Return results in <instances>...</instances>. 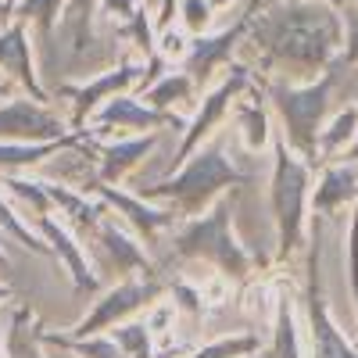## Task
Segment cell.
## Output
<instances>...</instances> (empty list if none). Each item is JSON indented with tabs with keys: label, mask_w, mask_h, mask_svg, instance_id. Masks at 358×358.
I'll list each match as a JSON object with an SVG mask.
<instances>
[{
	"label": "cell",
	"mask_w": 358,
	"mask_h": 358,
	"mask_svg": "<svg viewBox=\"0 0 358 358\" xmlns=\"http://www.w3.org/2000/svg\"><path fill=\"white\" fill-rule=\"evenodd\" d=\"M97 0H72L65 8V29L76 36V47L86 43V29H90V15H94Z\"/></svg>",
	"instance_id": "obj_34"
},
{
	"label": "cell",
	"mask_w": 358,
	"mask_h": 358,
	"mask_svg": "<svg viewBox=\"0 0 358 358\" xmlns=\"http://www.w3.org/2000/svg\"><path fill=\"white\" fill-rule=\"evenodd\" d=\"M0 358H8V355H4V348H0Z\"/></svg>",
	"instance_id": "obj_46"
},
{
	"label": "cell",
	"mask_w": 358,
	"mask_h": 358,
	"mask_svg": "<svg viewBox=\"0 0 358 358\" xmlns=\"http://www.w3.org/2000/svg\"><path fill=\"white\" fill-rule=\"evenodd\" d=\"M251 355H258L255 334H229V337H219L212 344L197 348L190 358H251Z\"/></svg>",
	"instance_id": "obj_30"
},
{
	"label": "cell",
	"mask_w": 358,
	"mask_h": 358,
	"mask_svg": "<svg viewBox=\"0 0 358 358\" xmlns=\"http://www.w3.org/2000/svg\"><path fill=\"white\" fill-rule=\"evenodd\" d=\"M43 344L50 348H65L79 358H129L122 348H118L115 337L94 334V337H69V334H43Z\"/></svg>",
	"instance_id": "obj_23"
},
{
	"label": "cell",
	"mask_w": 358,
	"mask_h": 358,
	"mask_svg": "<svg viewBox=\"0 0 358 358\" xmlns=\"http://www.w3.org/2000/svg\"><path fill=\"white\" fill-rule=\"evenodd\" d=\"M158 140H162L158 133H136L129 140L104 143L97 151V179H104V183H118L126 172L143 165V158L158 147Z\"/></svg>",
	"instance_id": "obj_17"
},
{
	"label": "cell",
	"mask_w": 358,
	"mask_h": 358,
	"mask_svg": "<svg viewBox=\"0 0 358 358\" xmlns=\"http://www.w3.org/2000/svg\"><path fill=\"white\" fill-rule=\"evenodd\" d=\"M248 183H251V176L241 172L236 162L226 155V136H212L172 176L158 179V183H140L136 194L143 201H155V204L158 201L176 204L183 219H197L222 197L226 187H248Z\"/></svg>",
	"instance_id": "obj_3"
},
{
	"label": "cell",
	"mask_w": 358,
	"mask_h": 358,
	"mask_svg": "<svg viewBox=\"0 0 358 358\" xmlns=\"http://www.w3.org/2000/svg\"><path fill=\"white\" fill-rule=\"evenodd\" d=\"M0 273H8V258H4V251H0Z\"/></svg>",
	"instance_id": "obj_44"
},
{
	"label": "cell",
	"mask_w": 358,
	"mask_h": 358,
	"mask_svg": "<svg viewBox=\"0 0 358 358\" xmlns=\"http://www.w3.org/2000/svg\"><path fill=\"white\" fill-rule=\"evenodd\" d=\"M36 229H40L43 241L54 248V255L65 262V268H69V276H72L76 290H79V294H97V290H101V280L94 276V268H90L83 248L69 236V229H65L62 222H54L50 215H36Z\"/></svg>",
	"instance_id": "obj_15"
},
{
	"label": "cell",
	"mask_w": 358,
	"mask_h": 358,
	"mask_svg": "<svg viewBox=\"0 0 358 358\" xmlns=\"http://www.w3.org/2000/svg\"><path fill=\"white\" fill-rule=\"evenodd\" d=\"M344 162H351V165L358 169V136H355V140L348 143V151H344Z\"/></svg>",
	"instance_id": "obj_39"
},
{
	"label": "cell",
	"mask_w": 358,
	"mask_h": 358,
	"mask_svg": "<svg viewBox=\"0 0 358 358\" xmlns=\"http://www.w3.org/2000/svg\"><path fill=\"white\" fill-rule=\"evenodd\" d=\"M251 40L287 76H315L341 57L344 15L330 0H280L251 18Z\"/></svg>",
	"instance_id": "obj_1"
},
{
	"label": "cell",
	"mask_w": 358,
	"mask_h": 358,
	"mask_svg": "<svg viewBox=\"0 0 358 358\" xmlns=\"http://www.w3.org/2000/svg\"><path fill=\"white\" fill-rule=\"evenodd\" d=\"M47 183V179H43ZM47 194L54 201L57 212H65L69 222H76L83 233H94L101 226V219L108 215V201H86V190H69V187H57V183H47Z\"/></svg>",
	"instance_id": "obj_20"
},
{
	"label": "cell",
	"mask_w": 358,
	"mask_h": 358,
	"mask_svg": "<svg viewBox=\"0 0 358 358\" xmlns=\"http://www.w3.org/2000/svg\"><path fill=\"white\" fill-rule=\"evenodd\" d=\"M101 11L118 18V22H133V15L140 11V0H97Z\"/></svg>",
	"instance_id": "obj_38"
},
{
	"label": "cell",
	"mask_w": 358,
	"mask_h": 358,
	"mask_svg": "<svg viewBox=\"0 0 358 358\" xmlns=\"http://www.w3.org/2000/svg\"><path fill=\"white\" fill-rule=\"evenodd\" d=\"M241 122H244V143H248V151H262V147L268 143V115L262 104H244L241 108Z\"/></svg>",
	"instance_id": "obj_31"
},
{
	"label": "cell",
	"mask_w": 358,
	"mask_h": 358,
	"mask_svg": "<svg viewBox=\"0 0 358 358\" xmlns=\"http://www.w3.org/2000/svg\"><path fill=\"white\" fill-rule=\"evenodd\" d=\"M348 290L358 308V201H355V215H351V229H348Z\"/></svg>",
	"instance_id": "obj_36"
},
{
	"label": "cell",
	"mask_w": 358,
	"mask_h": 358,
	"mask_svg": "<svg viewBox=\"0 0 358 358\" xmlns=\"http://www.w3.org/2000/svg\"><path fill=\"white\" fill-rule=\"evenodd\" d=\"M355 344H358V334H355Z\"/></svg>",
	"instance_id": "obj_48"
},
{
	"label": "cell",
	"mask_w": 358,
	"mask_h": 358,
	"mask_svg": "<svg viewBox=\"0 0 358 358\" xmlns=\"http://www.w3.org/2000/svg\"><path fill=\"white\" fill-rule=\"evenodd\" d=\"M308 162L290 151L283 136H273V179H268V201H273L276 222V255L294 258L305 236V201H308Z\"/></svg>",
	"instance_id": "obj_5"
},
{
	"label": "cell",
	"mask_w": 358,
	"mask_h": 358,
	"mask_svg": "<svg viewBox=\"0 0 358 358\" xmlns=\"http://www.w3.org/2000/svg\"><path fill=\"white\" fill-rule=\"evenodd\" d=\"M179 18H183V29H190L194 36H204L212 29V18H215V8L212 0H179Z\"/></svg>",
	"instance_id": "obj_32"
},
{
	"label": "cell",
	"mask_w": 358,
	"mask_h": 358,
	"mask_svg": "<svg viewBox=\"0 0 358 358\" xmlns=\"http://www.w3.org/2000/svg\"><path fill=\"white\" fill-rule=\"evenodd\" d=\"M330 4H337V8H341V4H344V0H330Z\"/></svg>",
	"instance_id": "obj_45"
},
{
	"label": "cell",
	"mask_w": 358,
	"mask_h": 358,
	"mask_svg": "<svg viewBox=\"0 0 358 358\" xmlns=\"http://www.w3.org/2000/svg\"><path fill=\"white\" fill-rule=\"evenodd\" d=\"M4 301H11V290H8L4 283H0V305H4Z\"/></svg>",
	"instance_id": "obj_40"
},
{
	"label": "cell",
	"mask_w": 358,
	"mask_h": 358,
	"mask_svg": "<svg viewBox=\"0 0 358 358\" xmlns=\"http://www.w3.org/2000/svg\"><path fill=\"white\" fill-rule=\"evenodd\" d=\"M169 294H172V305H176V312H183L187 319H190V326L204 315V297H201V290H194L190 283H183V280H169Z\"/></svg>",
	"instance_id": "obj_33"
},
{
	"label": "cell",
	"mask_w": 358,
	"mask_h": 358,
	"mask_svg": "<svg viewBox=\"0 0 358 358\" xmlns=\"http://www.w3.org/2000/svg\"><path fill=\"white\" fill-rule=\"evenodd\" d=\"M351 201H358V169L351 162L326 165L319 176V187L312 194V208L319 215H334Z\"/></svg>",
	"instance_id": "obj_18"
},
{
	"label": "cell",
	"mask_w": 358,
	"mask_h": 358,
	"mask_svg": "<svg viewBox=\"0 0 358 358\" xmlns=\"http://www.w3.org/2000/svg\"><path fill=\"white\" fill-rule=\"evenodd\" d=\"M18 8V0H4V11H15Z\"/></svg>",
	"instance_id": "obj_43"
},
{
	"label": "cell",
	"mask_w": 358,
	"mask_h": 358,
	"mask_svg": "<svg viewBox=\"0 0 358 358\" xmlns=\"http://www.w3.org/2000/svg\"><path fill=\"white\" fill-rule=\"evenodd\" d=\"M190 258L212 262L226 280H248L255 258L233 236V197H219L204 215L187 219L176 229L169 262H190Z\"/></svg>",
	"instance_id": "obj_4"
},
{
	"label": "cell",
	"mask_w": 358,
	"mask_h": 358,
	"mask_svg": "<svg viewBox=\"0 0 358 358\" xmlns=\"http://www.w3.org/2000/svg\"><path fill=\"white\" fill-rule=\"evenodd\" d=\"M0 187H8L15 197H22L36 215H50L54 201H50V194H47V183H43V179H25V176L4 172V176H0Z\"/></svg>",
	"instance_id": "obj_28"
},
{
	"label": "cell",
	"mask_w": 358,
	"mask_h": 358,
	"mask_svg": "<svg viewBox=\"0 0 358 358\" xmlns=\"http://www.w3.org/2000/svg\"><path fill=\"white\" fill-rule=\"evenodd\" d=\"M344 15V47H341V62L344 65H358V8L355 4H341Z\"/></svg>",
	"instance_id": "obj_35"
},
{
	"label": "cell",
	"mask_w": 358,
	"mask_h": 358,
	"mask_svg": "<svg viewBox=\"0 0 358 358\" xmlns=\"http://www.w3.org/2000/svg\"><path fill=\"white\" fill-rule=\"evenodd\" d=\"M165 126H172L176 133H187L190 122L183 115L151 108L147 101H136L129 94H115V97H108L94 111V118H90V136H108L111 129H122V133H158Z\"/></svg>",
	"instance_id": "obj_9"
},
{
	"label": "cell",
	"mask_w": 358,
	"mask_h": 358,
	"mask_svg": "<svg viewBox=\"0 0 358 358\" xmlns=\"http://www.w3.org/2000/svg\"><path fill=\"white\" fill-rule=\"evenodd\" d=\"M251 86V72L244 69V65H229L226 69V76L219 79V86L208 94L204 101H201V111L194 115V122L187 126V133H183V140H179V147L172 151V158H169V165H165V176H172L179 165H183L197 147L215 133V126L226 118V111H229V104L244 94V90Z\"/></svg>",
	"instance_id": "obj_7"
},
{
	"label": "cell",
	"mask_w": 358,
	"mask_h": 358,
	"mask_svg": "<svg viewBox=\"0 0 358 358\" xmlns=\"http://www.w3.org/2000/svg\"><path fill=\"white\" fill-rule=\"evenodd\" d=\"M83 190H94L101 201H108L115 212H122L129 219V226L143 236V244H158V233L179 226V208L176 204H155V201H143L140 194H126L118 190V183H104V179H94V183H83Z\"/></svg>",
	"instance_id": "obj_11"
},
{
	"label": "cell",
	"mask_w": 358,
	"mask_h": 358,
	"mask_svg": "<svg viewBox=\"0 0 358 358\" xmlns=\"http://www.w3.org/2000/svg\"><path fill=\"white\" fill-rule=\"evenodd\" d=\"M0 233L11 236L15 244H22L25 251H33V255H43V258H50V255H54V248L40 236V229H29V226L15 215V208H11L4 197H0Z\"/></svg>",
	"instance_id": "obj_27"
},
{
	"label": "cell",
	"mask_w": 358,
	"mask_h": 358,
	"mask_svg": "<svg viewBox=\"0 0 358 358\" xmlns=\"http://www.w3.org/2000/svg\"><path fill=\"white\" fill-rule=\"evenodd\" d=\"M194 94H197V83L179 69V72H165L155 86H147L143 90V101L151 104V108H162V111H172L176 104H183V108H190V101H194Z\"/></svg>",
	"instance_id": "obj_22"
},
{
	"label": "cell",
	"mask_w": 358,
	"mask_h": 358,
	"mask_svg": "<svg viewBox=\"0 0 358 358\" xmlns=\"http://www.w3.org/2000/svg\"><path fill=\"white\" fill-rule=\"evenodd\" d=\"M11 94V83H0V97H8Z\"/></svg>",
	"instance_id": "obj_42"
},
{
	"label": "cell",
	"mask_w": 358,
	"mask_h": 358,
	"mask_svg": "<svg viewBox=\"0 0 358 358\" xmlns=\"http://www.w3.org/2000/svg\"><path fill=\"white\" fill-rule=\"evenodd\" d=\"M358 136V108H341L334 118H330V126H322L319 133V155L322 158H334L344 151V143H351Z\"/></svg>",
	"instance_id": "obj_26"
},
{
	"label": "cell",
	"mask_w": 358,
	"mask_h": 358,
	"mask_svg": "<svg viewBox=\"0 0 358 358\" xmlns=\"http://www.w3.org/2000/svg\"><path fill=\"white\" fill-rule=\"evenodd\" d=\"M319 255H322V229L315 226L312 251H308V287H305V315H308V330H312V358H358L355 344L344 341L337 322L330 319V312H326Z\"/></svg>",
	"instance_id": "obj_8"
},
{
	"label": "cell",
	"mask_w": 358,
	"mask_h": 358,
	"mask_svg": "<svg viewBox=\"0 0 358 358\" xmlns=\"http://www.w3.org/2000/svg\"><path fill=\"white\" fill-rule=\"evenodd\" d=\"M268 358H301V341H297V319H294V308H290V297H280L276 301Z\"/></svg>",
	"instance_id": "obj_24"
},
{
	"label": "cell",
	"mask_w": 358,
	"mask_h": 358,
	"mask_svg": "<svg viewBox=\"0 0 358 358\" xmlns=\"http://www.w3.org/2000/svg\"><path fill=\"white\" fill-rule=\"evenodd\" d=\"M251 18H255V11H244L229 29H222V33H215V36L204 33L190 43V50L183 57V72L197 83V90H204L212 83L215 69L229 65V54L236 50V43L244 40V33H251Z\"/></svg>",
	"instance_id": "obj_13"
},
{
	"label": "cell",
	"mask_w": 358,
	"mask_h": 358,
	"mask_svg": "<svg viewBox=\"0 0 358 358\" xmlns=\"http://www.w3.org/2000/svg\"><path fill=\"white\" fill-rule=\"evenodd\" d=\"M268 104L283 118V140L294 155H301L308 165L322 162L319 133L326 118L341 111V101H358V65H344L341 57L326 69L315 83L290 86L287 79H273L265 86Z\"/></svg>",
	"instance_id": "obj_2"
},
{
	"label": "cell",
	"mask_w": 358,
	"mask_h": 358,
	"mask_svg": "<svg viewBox=\"0 0 358 358\" xmlns=\"http://www.w3.org/2000/svg\"><path fill=\"white\" fill-rule=\"evenodd\" d=\"M348 4H355V8H358V0H348Z\"/></svg>",
	"instance_id": "obj_47"
},
{
	"label": "cell",
	"mask_w": 358,
	"mask_h": 358,
	"mask_svg": "<svg viewBox=\"0 0 358 358\" xmlns=\"http://www.w3.org/2000/svg\"><path fill=\"white\" fill-rule=\"evenodd\" d=\"M187 36L179 33V29H162L158 33V54L165 57V62H183L187 57Z\"/></svg>",
	"instance_id": "obj_37"
},
{
	"label": "cell",
	"mask_w": 358,
	"mask_h": 358,
	"mask_svg": "<svg viewBox=\"0 0 358 358\" xmlns=\"http://www.w3.org/2000/svg\"><path fill=\"white\" fill-rule=\"evenodd\" d=\"M111 337L118 341L129 358H155V348H151V322H136V319H126L111 326Z\"/></svg>",
	"instance_id": "obj_29"
},
{
	"label": "cell",
	"mask_w": 358,
	"mask_h": 358,
	"mask_svg": "<svg viewBox=\"0 0 358 358\" xmlns=\"http://www.w3.org/2000/svg\"><path fill=\"white\" fill-rule=\"evenodd\" d=\"M0 69L11 72L15 83H22L33 101H47L43 86L36 83V69H33V47H29V36H25V22H11L8 29H0Z\"/></svg>",
	"instance_id": "obj_16"
},
{
	"label": "cell",
	"mask_w": 358,
	"mask_h": 358,
	"mask_svg": "<svg viewBox=\"0 0 358 358\" xmlns=\"http://www.w3.org/2000/svg\"><path fill=\"white\" fill-rule=\"evenodd\" d=\"M165 294H169V280H162V276H155V280H147V276H126V280H118L111 290H104L97 297L94 308H90L69 330V337L104 334V330H111V326L133 319L136 312L155 308L158 297H165Z\"/></svg>",
	"instance_id": "obj_6"
},
{
	"label": "cell",
	"mask_w": 358,
	"mask_h": 358,
	"mask_svg": "<svg viewBox=\"0 0 358 358\" xmlns=\"http://www.w3.org/2000/svg\"><path fill=\"white\" fill-rule=\"evenodd\" d=\"M69 122L57 111H50L43 101L11 97L0 104V140L8 143H47L69 136Z\"/></svg>",
	"instance_id": "obj_10"
},
{
	"label": "cell",
	"mask_w": 358,
	"mask_h": 358,
	"mask_svg": "<svg viewBox=\"0 0 358 358\" xmlns=\"http://www.w3.org/2000/svg\"><path fill=\"white\" fill-rule=\"evenodd\" d=\"M229 4H233V0H212V8H215V11H219V8H229Z\"/></svg>",
	"instance_id": "obj_41"
},
{
	"label": "cell",
	"mask_w": 358,
	"mask_h": 358,
	"mask_svg": "<svg viewBox=\"0 0 358 358\" xmlns=\"http://www.w3.org/2000/svg\"><path fill=\"white\" fill-rule=\"evenodd\" d=\"M94 236H97L101 251L108 255V262H111L118 280H126V276H147V280H155V276H162V268L151 262V255H147L140 244H133L108 215L101 219V226L94 229Z\"/></svg>",
	"instance_id": "obj_14"
},
{
	"label": "cell",
	"mask_w": 358,
	"mask_h": 358,
	"mask_svg": "<svg viewBox=\"0 0 358 358\" xmlns=\"http://www.w3.org/2000/svg\"><path fill=\"white\" fill-rule=\"evenodd\" d=\"M40 344H43V334L33 322V315L25 308H15L4 326V355L8 358H40Z\"/></svg>",
	"instance_id": "obj_21"
},
{
	"label": "cell",
	"mask_w": 358,
	"mask_h": 358,
	"mask_svg": "<svg viewBox=\"0 0 358 358\" xmlns=\"http://www.w3.org/2000/svg\"><path fill=\"white\" fill-rule=\"evenodd\" d=\"M83 140H86V129L83 133L76 129L62 140H47V143H8V140H0V176L18 172V169H33V165L47 162L50 155H62L69 147H79Z\"/></svg>",
	"instance_id": "obj_19"
},
{
	"label": "cell",
	"mask_w": 358,
	"mask_h": 358,
	"mask_svg": "<svg viewBox=\"0 0 358 358\" xmlns=\"http://www.w3.org/2000/svg\"><path fill=\"white\" fill-rule=\"evenodd\" d=\"M143 76H147V62H143V65L122 62V65L111 69V72H101V76H94V79H86L83 86H62V94L72 97V104H76V115H72L76 129L83 133V126L94 118V111H97L108 97L126 94L129 86H143Z\"/></svg>",
	"instance_id": "obj_12"
},
{
	"label": "cell",
	"mask_w": 358,
	"mask_h": 358,
	"mask_svg": "<svg viewBox=\"0 0 358 358\" xmlns=\"http://www.w3.org/2000/svg\"><path fill=\"white\" fill-rule=\"evenodd\" d=\"M69 4H72V0H18L15 18H22L25 25L33 22V25H36V40H40V43H50L54 25H57V15H62Z\"/></svg>",
	"instance_id": "obj_25"
}]
</instances>
